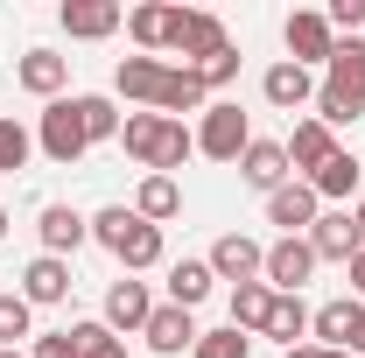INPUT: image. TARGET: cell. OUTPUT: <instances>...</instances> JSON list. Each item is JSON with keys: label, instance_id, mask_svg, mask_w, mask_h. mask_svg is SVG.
Masks as SVG:
<instances>
[{"label": "cell", "instance_id": "41", "mask_svg": "<svg viewBox=\"0 0 365 358\" xmlns=\"http://www.w3.org/2000/svg\"><path fill=\"white\" fill-rule=\"evenodd\" d=\"M0 239H7V204H0Z\"/></svg>", "mask_w": 365, "mask_h": 358}, {"label": "cell", "instance_id": "24", "mask_svg": "<svg viewBox=\"0 0 365 358\" xmlns=\"http://www.w3.org/2000/svg\"><path fill=\"white\" fill-rule=\"evenodd\" d=\"M267 310H274L267 281H239L232 288V330H267Z\"/></svg>", "mask_w": 365, "mask_h": 358}, {"label": "cell", "instance_id": "39", "mask_svg": "<svg viewBox=\"0 0 365 358\" xmlns=\"http://www.w3.org/2000/svg\"><path fill=\"white\" fill-rule=\"evenodd\" d=\"M351 281H359V295H365V253H359V260H351Z\"/></svg>", "mask_w": 365, "mask_h": 358}, {"label": "cell", "instance_id": "29", "mask_svg": "<svg viewBox=\"0 0 365 358\" xmlns=\"http://www.w3.org/2000/svg\"><path fill=\"white\" fill-rule=\"evenodd\" d=\"M253 352V337H239V330H197V344L190 358H246Z\"/></svg>", "mask_w": 365, "mask_h": 358}, {"label": "cell", "instance_id": "13", "mask_svg": "<svg viewBox=\"0 0 365 358\" xmlns=\"http://www.w3.org/2000/svg\"><path fill=\"white\" fill-rule=\"evenodd\" d=\"M148 316H155L148 281H113V295H106V330H113V337H120V330H148Z\"/></svg>", "mask_w": 365, "mask_h": 358}, {"label": "cell", "instance_id": "19", "mask_svg": "<svg viewBox=\"0 0 365 358\" xmlns=\"http://www.w3.org/2000/svg\"><path fill=\"white\" fill-rule=\"evenodd\" d=\"M330 155H337V134H330L323 120H302V127L288 134V169H309V176H317Z\"/></svg>", "mask_w": 365, "mask_h": 358}, {"label": "cell", "instance_id": "12", "mask_svg": "<svg viewBox=\"0 0 365 358\" xmlns=\"http://www.w3.org/2000/svg\"><path fill=\"white\" fill-rule=\"evenodd\" d=\"M36 232H43L49 260H63V253H78V246L91 239V218H78L71 204H43V225H36Z\"/></svg>", "mask_w": 365, "mask_h": 358}, {"label": "cell", "instance_id": "31", "mask_svg": "<svg viewBox=\"0 0 365 358\" xmlns=\"http://www.w3.org/2000/svg\"><path fill=\"white\" fill-rule=\"evenodd\" d=\"M78 113H85V134H91V140H113L120 127H127V120L113 113V98H98V91H91V98H78Z\"/></svg>", "mask_w": 365, "mask_h": 358}, {"label": "cell", "instance_id": "1", "mask_svg": "<svg viewBox=\"0 0 365 358\" xmlns=\"http://www.w3.org/2000/svg\"><path fill=\"white\" fill-rule=\"evenodd\" d=\"M113 91H127L140 106H155V113H197L204 106V78L190 71V63H155V56H120V71H113Z\"/></svg>", "mask_w": 365, "mask_h": 358}, {"label": "cell", "instance_id": "26", "mask_svg": "<svg viewBox=\"0 0 365 358\" xmlns=\"http://www.w3.org/2000/svg\"><path fill=\"white\" fill-rule=\"evenodd\" d=\"M309 330V310H302V295H274V310H267V337H281L288 352H295V337Z\"/></svg>", "mask_w": 365, "mask_h": 358}, {"label": "cell", "instance_id": "2", "mask_svg": "<svg viewBox=\"0 0 365 358\" xmlns=\"http://www.w3.org/2000/svg\"><path fill=\"white\" fill-rule=\"evenodd\" d=\"M120 140H127V155H134L148 176H169V169H182L197 155V134L182 120H169V113H127Z\"/></svg>", "mask_w": 365, "mask_h": 358}, {"label": "cell", "instance_id": "32", "mask_svg": "<svg viewBox=\"0 0 365 358\" xmlns=\"http://www.w3.org/2000/svg\"><path fill=\"white\" fill-rule=\"evenodd\" d=\"M71 337H78V358H127V344H120L106 323H78Z\"/></svg>", "mask_w": 365, "mask_h": 358}, {"label": "cell", "instance_id": "8", "mask_svg": "<svg viewBox=\"0 0 365 358\" xmlns=\"http://www.w3.org/2000/svg\"><path fill=\"white\" fill-rule=\"evenodd\" d=\"M309 253H317V260H344V267H351V260L365 253V232L351 225V211H330V218L309 225Z\"/></svg>", "mask_w": 365, "mask_h": 358}, {"label": "cell", "instance_id": "9", "mask_svg": "<svg viewBox=\"0 0 365 358\" xmlns=\"http://www.w3.org/2000/svg\"><path fill=\"white\" fill-rule=\"evenodd\" d=\"M260 267H267V246L246 239V232H225V239L211 246V274H218V281H260Z\"/></svg>", "mask_w": 365, "mask_h": 358}, {"label": "cell", "instance_id": "42", "mask_svg": "<svg viewBox=\"0 0 365 358\" xmlns=\"http://www.w3.org/2000/svg\"><path fill=\"white\" fill-rule=\"evenodd\" d=\"M0 358H21V352H0Z\"/></svg>", "mask_w": 365, "mask_h": 358}, {"label": "cell", "instance_id": "18", "mask_svg": "<svg viewBox=\"0 0 365 358\" xmlns=\"http://www.w3.org/2000/svg\"><path fill=\"white\" fill-rule=\"evenodd\" d=\"M140 337H148L162 358H176V352H190V344H197V323H190V310H176V302H169V310L148 316V330H140Z\"/></svg>", "mask_w": 365, "mask_h": 358}, {"label": "cell", "instance_id": "34", "mask_svg": "<svg viewBox=\"0 0 365 358\" xmlns=\"http://www.w3.org/2000/svg\"><path fill=\"white\" fill-rule=\"evenodd\" d=\"M197 78H204V91H218V85H232V78H239V49H218V56H211V63H197Z\"/></svg>", "mask_w": 365, "mask_h": 358}, {"label": "cell", "instance_id": "16", "mask_svg": "<svg viewBox=\"0 0 365 358\" xmlns=\"http://www.w3.org/2000/svg\"><path fill=\"white\" fill-rule=\"evenodd\" d=\"M225 49V21L218 14H182V29H176V56H197V63H211ZM190 63V71H197Z\"/></svg>", "mask_w": 365, "mask_h": 358}, {"label": "cell", "instance_id": "7", "mask_svg": "<svg viewBox=\"0 0 365 358\" xmlns=\"http://www.w3.org/2000/svg\"><path fill=\"white\" fill-rule=\"evenodd\" d=\"M309 274H317V253H309V239H274V246H267V267H260V281H267L274 295H295Z\"/></svg>", "mask_w": 365, "mask_h": 358}, {"label": "cell", "instance_id": "23", "mask_svg": "<svg viewBox=\"0 0 365 358\" xmlns=\"http://www.w3.org/2000/svg\"><path fill=\"white\" fill-rule=\"evenodd\" d=\"M211 281H218L211 260H176V267H169V302H176V310H197V302L211 295Z\"/></svg>", "mask_w": 365, "mask_h": 358}, {"label": "cell", "instance_id": "22", "mask_svg": "<svg viewBox=\"0 0 365 358\" xmlns=\"http://www.w3.org/2000/svg\"><path fill=\"white\" fill-rule=\"evenodd\" d=\"M63 295H71V267H63V260H29V274H21V302H29V310H36V302H63Z\"/></svg>", "mask_w": 365, "mask_h": 358}, {"label": "cell", "instance_id": "37", "mask_svg": "<svg viewBox=\"0 0 365 358\" xmlns=\"http://www.w3.org/2000/svg\"><path fill=\"white\" fill-rule=\"evenodd\" d=\"M344 352H351V358L365 352V302H351V337H344Z\"/></svg>", "mask_w": 365, "mask_h": 358}, {"label": "cell", "instance_id": "15", "mask_svg": "<svg viewBox=\"0 0 365 358\" xmlns=\"http://www.w3.org/2000/svg\"><path fill=\"white\" fill-rule=\"evenodd\" d=\"M239 176L253 183V190H281V183H288V148H281V140H253V148H246V155H239Z\"/></svg>", "mask_w": 365, "mask_h": 358}, {"label": "cell", "instance_id": "28", "mask_svg": "<svg viewBox=\"0 0 365 358\" xmlns=\"http://www.w3.org/2000/svg\"><path fill=\"white\" fill-rule=\"evenodd\" d=\"M309 330L323 337V352H344V337H351V302H323L309 316Z\"/></svg>", "mask_w": 365, "mask_h": 358}, {"label": "cell", "instance_id": "36", "mask_svg": "<svg viewBox=\"0 0 365 358\" xmlns=\"http://www.w3.org/2000/svg\"><path fill=\"white\" fill-rule=\"evenodd\" d=\"M29 358H78V337H71V330H49V337H36Z\"/></svg>", "mask_w": 365, "mask_h": 358}, {"label": "cell", "instance_id": "21", "mask_svg": "<svg viewBox=\"0 0 365 358\" xmlns=\"http://www.w3.org/2000/svg\"><path fill=\"white\" fill-rule=\"evenodd\" d=\"M71 78V56H56V49H29L21 56V91H36V98H56Z\"/></svg>", "mask_w": 365, "mask_h": 358}, {"label": "cell", "instance_id": "25", "mask_svg": "<svg viewBox=\"0 0 365 358\" xmlns=\"http://www.w3.org/2000/svg\"><path fill=\"white\" fill-rule=\"evenodd\" d=\"M134 211H140L148 225L176 218V211H182V190H176V176H140V197H134Z\"/></svg>", "mask_w": 365, "mask_h": 358}, {"label": "cell", "instance_id": "20", "mask_svg": "<svg viewBox=\"0 0 365 358\" xmlns=\"http://www.w3.org/2000/svg\"><path fill=\"white\" fill-rule=\"evenodd\" d=\"M127 14L113 7V0H63V29L71 36H85V43H98V36H113Z\"/></svg>", "mask_w": 365, "mask_h": 358}, {"label": "cell", "instance_id": "11", "mask_svg": "<svg viewBox=\"0 0 365 358\" xmlns=\"http://www.w3.org/2000/svg\"><path fill=\"white\" fill-rule=\"evenodd\" d=\"M330 49H337V36H330V21L323 14H288V63H330Z\"/></svg>", "mask_w": 365, "mask_h": 358}, {"label": "cell", "instance_id": "4", "mask_svg": "<svg viewBox=\"0 0 365 358\" xmlns=\"http://www.w3.org/2000/svg\"><path fill=\"white\" fill-rule=\"evenodd\" d=\"M91 239H98L120 267H155V260H162V225H148L140 211H127V204H106V211L91 218Z\"/></svg>", "mask_w": 365, "mask_h": 358}, {"label": "cell", "instance_id": "6", "mask_svg": "<svg viewBox=\"0 0 365 358\" xmlns=\"http://www.w3.org/2000/svg\"><path fill=\"white\" fill-rule=\"evenodd\" d=\"M246 148H253V134H246V113H239L232 98L204 106V127H197V155H211V162H239Z\"/></svg>", "mask_w": 365, "mask_h": 358}, {"label": "cell", "instance_id": "27", "mask_svg": "<svg viewBox=\"0 0 365 358\" xmlns=\"http://www.w3.org/2000/svg\"><path fill=\"white\" fill-rule=\"evenodd\" d=\"M351 183H359V162H351V155L337 148V155L323 162L317 176H309V190H317V197H351Z\"/></svg>", "mask_w": 365, "mask_h": 358}, {"label": "cell", "instance_id": "3", "mask_svg": "<svg viewBox=\"0 0 365 358\" xmlns=\"http://www.w3.org/2000/svg\"><path fill=\"white\" fill-rule=\"evenodd\" d=\"M323 71H330V78L317 85V120L323 127H351V120L365 113V43L344 36V43L330 49Z\"/></svg>", "mask_w": 365, "mask_h": 358}, {"label": "cell", "instance_id": "38", "mask_svg": "<svg viewBox=\"0 0 365 358\" xmlns=\"http://www.w3.org/2000/svg\"><path fill=\"white\" fill-rule=\"evenodd\" d=\"M288 358H351V352H323V344H295Z\"/></svg>", "mask_w": 365, "mask_h": 358}, {"label": "cell", "instance_id": "30", "mask_svg": "<svg viewBox=\"0 0 365 358\" xmlns=\"http://www.w3.org/2000/svg\"><path fill=\"white\" fill-rule=\"evenodd\" d=\"M29 127L21 120H0V176H14V169H29Z\"/></svg>", "mask_w": 365, "mask_h": 358}, {"label": "cell", "instance_id": "5", "mask_svg": "<svg viewBox=\"0 0 365 358\" xmlns=\"http://www.w3.org/2000/svg\"><path fill=\"white\" fill-rule=\"evenodd\" d=\"M43 155L56 162V169H71L78 155L91 148V134H85V113H78V98H49V113H43Z\"/></svg>", "mask_w": 365, "mask_h": 358}, {"label": "cell", "instance_id": "33", "mask_svg": "<svg viewBox=\"0 0 365 358\" xmlns=\"http://www.w3.org/2000/svg\"><path fill=\"white\" fill-rule=\"evenodd\" d=\"M29 302L21 295H0V352H14V337H29Z\"/></svg>", "mask_w": 365, "mask_h": 358}, {"label": "cell", "instance_id": "14", "mask_svg": "<svg viewBox=\"0 0 365 358\" xmlns=\"http://www.w3.org/2000/svg\"><path fill=\"white\" fill-rule=\"evenodd\" d=\"M267 218L288 225V239H302V232L317 225V190H309V183H281V190L267 197Z\"/></svg>", "mask_w": 365, "mask_h": 358}, {"label": "cell", "instance_id": "35", "mask_svg": "<svg viewBox=\"0 0 365 358\" xmlns=\"http://www.w3.org/2000/svg\"><path fill=\"white\" fill-rule=\"evenodd\" d=\"M323 21H330V36H337V29H344V36H359V29H365V0H330V14H323Z\"/></svg>", "mask_w": 365, "mask_h": 358}, {"label": "cell", "instance_id": "17", "mask_svg": "<svg viewBox=\"0 0 365 358\" xmlns=\"http://www.w3.org/2000/svg\"><path fill=\"white\" fill-rule=\"evenodd\" d=\"M260 91H267V106L295 113V106H309V98H317V78H309L302 63H274L267 78H260Z\"/></svg>", "mask_w": 365, "mask_h": 358}, {"label": "cell", "instance_id": "40", "mask_svg": "<svg viewBox=\"0 0 365 358\" xmlns=\"http://www.w3.org/2000/svg\"><path fill=\"white\" fill-rule=\"evenodd\" d=\"M351 225H359V232H365V204H359V211H351Z\"/></svg>", "mask_w": 365, "mask_h": 358}, {"label": "cell", "instance_id": "10", "mask_svg": "<svg viewBox=\"0 0 365 358\" xmlns=\"http://www.w3.org/2000/svg\"><path fill=\"white\" fill-rule=\"evenodd\" d=\"M190 7H162V0H148V7H134L127 14V36H134L140 49H176V29Z\"/></svg>", "mask_w": 365, "mask_h": 358}]
</instances>
